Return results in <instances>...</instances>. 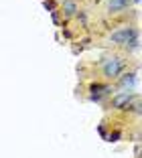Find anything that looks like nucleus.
I'll return each mask as SVG.
<instances>
[{"label":"nucleus","instance_id":"2","mask_svg":"<svg viewBox=\"0 0 142 158\" xmlns=\"http://www.w3.org/2000/svg\"><path fill=\"white\" fill-rule=\"evenodd\" d=\"M134 39H138V28L136 27H122V28L112 31L110 37H108V41L114 43V45L126 47V45H130Z\"/></svg>","mask_w":142,"mask_h":158},{"label":"nucleus","instance_id":"1","mask_svg":"<svg viewBox=\"0 0 142 158\" xmlns=\"http://www.w3.org/2000/svg\"><path fill=\"white\" fill-rule=\"evenodd\" d=\"M124 67H126V63L120 55H108L100 61V71L105 79H118L122 75Z\"/></svg>","mask_w":142,"mask_h":158},{"label":"nucleus","instance_id":"4","mask_svg":"<svg viewBox=\"0 0 142 158\" xmlns=\"http://www.w3.org/2000/svg\"><path fill=\"white\" fill-rule=\"evenodd\" d=\"M128 6H130V0H108L105 2V10L110 14L124 12V10H128Z\"/></svg>","mask_w":142,"mask_h":158},{"label":"nucleus","instance_id":"7","mask_svg":"<svg viewBox=\"0 0 142 158\" xmlns=\"http://www.w3.org/2000/svg\"><path fill=\"white\" fill-rule=\"evenodd\" d=\"M118 138H120V132H114V134L108 136V142H118Z\"/></svg>","mask_w":142,"mask_h":158},{"label":"nucleus","instance_id":"5","mask_svg":"<svg viewBox=\"0 0 142 158\" xmlns=\"http://www.w3.org/2000/svg\"><path fill=\"white\" fill-rule=\"evenodd\" d=\"M136 81H138L136 73H124V75L118 77V87L126 89V91H132V87L136 85Z\"/></svg>","mask_w":142,"mask_h":158},{"label":"nucleus","instance_id":"9","mask_svg":"<svg viewBox=\"0 0 142 158\" xmlns=\"http://www.w3.org/2000/svg\"><path fill=\"white\" fill-rule=\"evenodd\" d=\"M134 2H140V0H134Z\"/></svg>","mask_w":142,"mask_h":158},{"label":"nucleus","instance_id":"6","mask_svg":"<svg viewBox=\"0 0 142 158\" xmlns=\"http://www.w3.org/2000/svg\"><path fill=\"white\" fill-rule=\"evenodd\" d=\"M77 10H79V6H77V2L75 0H63L61 2V12H63V16H73V14H77Z\"/></svg>","mask_w":142,"mask_h":158},{"label":"nucleus","instance_id":"8","mask_svg":"<svg viewBox=\"0 0 142 158\" xmlns=\"http://www.w3.org/2000/svg\"><path fill=\"white\" fill-rule=\"evenodd\" d=\"M45 8H49V12H55V4L51 0H45Z\"/></svg>","mask_w":142,"mask_h":158},{"label":"nucleus","instance_id":"3","mask_svg":"<svg viewBox=\"0 0 142 158\" xmlns=\"http://www.w3.org/2000/svg\"><path fill=\"white\" fill-rule=\"evenodd\" d=\"M132 99H134L132 91H120V93H116L114 98H112V107H114V110H128V106H130Z\"/></svg>","mask_w":142,"mask_h":158}]
</instances>
